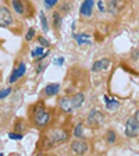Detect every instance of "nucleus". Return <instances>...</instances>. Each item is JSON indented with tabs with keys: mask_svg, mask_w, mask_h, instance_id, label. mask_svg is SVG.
I'll return each mask as SVG.
<instances>
[{
	"mask_svg": "<svg viewBox=\"0 0 139 156\" xmlns=\"http://www.w3.org/2000/svg\"><path fill=\"white\" fill-rule=\"evenodd\" d=\"M32 119L38 128H43V127H46L49 124V121H50V114L46 112L43 103H39L35 106L33 113H32Z\"/></svg>",
	"mask_w": 139,
	"mask_h": 156,
	"instance_id": "f257e3e1",
	"label": "nucleus"
},
{
	"mask_svg": "<svg viewBox=\"0 0 139 156\" xmlns=\"http://www.w3.org/2000/svg\"><path fill=\"white\" fill-rule=\"evenodd\" d=\"M67 140H68V134L65 133L64 130H53V131H50V134L47 135L45 144H47L46 148H49V146L52 148L56 144L64 142V141H67Z\"/></svg>",
	"mask_w": 139,
	"mask_h": 156,
	"instance_id": "f03ea898",
	"label": "nucleus"
},
{
	"mask_svg": "<svg viewBox=\"0 0 139 156\" xmlns=\"http://www.w3.org/2000/svg\"><path fill=\"white\" fill-rule=\"evenodd\" d=\"M103 121H104L103 113L100 110H97V109H92L86 117V124L91 127H99L103 124Z\"/></svg>",
	"mask_w": 139,
	"mask_h": 156,
	"instance_id": "7ed1b4c3",
	"label": "nucleus"
},
{
	"mask_svg": "<svg viewBox=\"0 0 139 156\" xmlns=\"http://www.w3.org/2000/svg\"><path fill=\"white\" fill-rule=\"evenodd\" d=\"M125 135L132 138V136L139 135V121L136 120L135 117H130L127 120L125 124Z\"/></svg>",
	"mask_w": 139,
	"mask_h": 156,
	"instance_id": "20e7f679",
	"label": "nucleus"
},
{
	"mask_svg": "<svg viewBox=\"0 0 139 156\" xmlns=\"http://www.w3.org/2000/svg\"><path fill=\"white\" fill-rule=\"evenodd\" d=\"M13 24V16L7 7H0V27H10Z\"/></svg>",
	"mask_w": 139,
	"mask_h": 156,
	"instance_id": "39448f33",
	"label": "nucleus"
},
{
	"mask_svg": "<svg viewBox=\"0 0 139 156\" xmlns=\"http://www.w3.org/2000/svg\"><path fill=\"white\" fill-rule=\"evenodd\" d=\"M58 105L61 107V110H64L65 113H71V112H74L75 109H77L74 101H72V98H63V99H60Z\"/></svg>",
	"mask_w": 139,
	"mask_h": 156,
	"instance_id": "423d86ee",
	"label": "nucleus"
},
{
	"mask_svg": "<svg viewBox=\"0 0 139 156\" xmlns=\"http://www.w3.org/2000/svg\"><path fill=\"white\" fill-rule=\"evenodd\" d=\"M111 66V62L109 58H100V60H97V62L93 63L92 66V71L93 73H99V71H104L107 68Z\"/></svg>",
	"mask_w": 139,
	"mask_h": 156,
	"instance_id": "0eeeda50",
	"label": "nucleus"
},
{
	"mask_svg": "<svg viewBox=\"0 0 139 156\" xmlns=\"http://www.w3.org/2000/svg\"><path fill=\"white\" fill-rule=\"evenodd\" d=\"M93 7H95L93 0H84V3L81 4V16L91 17L92 11H93Z\"/></svg>",
	"mask_w": 139,
	"mask_h": 156,
	"instance_id": "6e6552de",
	"label": "nucleus"
},
{
	"mask_svg": "<svg viewBox=\"0 0 139 156\" xmlns=\"http://www.w3.org/2000/svg\"><path fill=\"white\" fill-rule=\"evenodd\" d=\"M71 149L72 152H75L77 155H84L88 151V144L85 141H74L71 144Z\"/></svg>",
	"mask_w": 139,
	"mask_h": 156,
	"instance_id": "1a4fd4ad",
	"label": "nucleus"
},
{
	"mask_svg": "<svg viewBox=\"0 0 139 156\" xmlns=\"http://www.w3.org/2000/svg\"><path fill=\"white\" fill-rule=\"evenodd\" d=\"M25 70H26V67H25V64L24 63H19L18 64V67L16 68L13 71V74H11V77H10V82L13 84V82H16L18 78H21L24 74H25Z\"/></svg>",
	"mask_w": 139,
	"mask_h": 156,
	"instance_id": "9d476101",
	"label": "nucleus"
},
{
	"mask_svg": "<svg viewBox=\"0 0 139 156\" xmlns=\"http://www.w3.org/2000/svg\"><path fill=\"white\" fill-rule=\"evenodd\" d=\"M103 99H104V103H106L107 110L114 112V110H117V109L120 107V102L117 101V99H111V98H109V96H104Z\"/></svg>",
	"mask_w": 139,
	"mask_h": 156,
	"instance_id": "9b49d317",
	"label": "nucleus"
},
{
	"mask_svg": "<svg viewBox=\"0 0 139 156\" xmlns=\"http://www.w3.org/2000/svg\"><path fill=\"white\" fill-rule=\"evenodd\" d=\"M60 92V84H49L47 87L45 88V94L47 96H54Z\"/></svg>",
	"mask_w": 139,
	"mask_h": 156,
	"instance_id": "f8f14e48",
	"label": "nucleus"
},
{
	"mask_svg": "<svg viewBox=\"0 0 139 156\" xmlns=\"http://www.w3.org/2000/svg\"><path fill=\"white\" fill-rule=\"evenodd\" d=\"M11 4H13V9L16 10V13H18V14L25 13V6L23 4V0H13Z\"/></svg>",
	"mask_w": 139,
	"mask_h": 156,
	"instance_id": "ddd939ff",
	"label": "nucleus"
},
{
	"mask_svg": "<svg viewBox=\"0 0 139 156\" xmlns=\"http://www.w3.org/2000/svg\"><path fill=\"white\" fill-rule=\"evenodd\" d=\"M74 38L78 41V43L79 45H84V43H86V45H91V38H89V35H86V34H81V35H74Z\"/></svg>",
	"mask_w": 139,
	"mask_h": 156,
	"instance_id": "4468645a",
	"label": "nucleus"
},
{
	"mask_svg": "<svg viewBox=\"0 0 139 156\" xmlns=\"http://www.w3.org/2000/svg\"><path fill=\"white\" fill-rule=\"evenodd\" d=\"M72 101H74V103H75V107H77V109H79V107L84 105L85 95H84V94H77V95H74V96H72Z\"/></svg>",
	"mask_w": 139,
	"mask_h": 156,
	"instance_id": "2eb2a0df",
	"label": "nucleus"
},
{
	"mask_svg": "<svg viewBox=\"0 0 139 156\" xmlns=\"http://www.w3.org/2000/svg\"><path fill=\"white\" fill-rule=\"evenodd\" d=\"M39 17H40V23H42L43 31H45V32H47V31H49V25H47V18H46L45 13H43V11H40V13H39Z\"/></svg>",
	"mask_w": 139,
	"mask_h": 156,
	"instance_id": "dca6fc26",
	"label": "nucleus"
},
{
	"mask_svg": "<svg viewBox=\"0 0 139 156\" xmlns=\"http://www.w3.org/2000/svg\"><path fill=\"white\" fill-rule=\"evenodd\" d=\"M74 135L77 138H84V126L81 123L77 124V127H75V130H74Z\"/></svg>",
	"mask_w": 139,
	"mask_h": 156,
	"instance_id": "f3484780",
	"label": "nucleus"
},
{
	"mask_svg": "<svg viewBox=\"0 0 139 156\" xmlns=\"http://www.w3.org/2000/svg\"><path fill=\"white\" fill-rule=\"evenodd\" d=\"M53 20H54V21H53V25H54V28L58 29V28H60V24H61V17H60V14L54 13V14H53Z\"/></svg>",
	"mask_w": 139,
	"mask_h": 156,
	"instance_id": "a211bd4d",
	"label": "nucleus"
},
{
	"mask_svg": "<svg viewBox=\"0 0 139 156\" xmlns=\"http://www.w3.org/2000/svg\"><path fill=\"white\" fill-rule=\"evenodd\" d=\"M106 141L109 144H114V142H116V133H114V131H109V133H107Z\"/></svg>",
	"mask_w": 139,
	"mask_h": 156,
	"instance_id": "6ab92c4d",
	"label": "nucleus"
},
{
	"mask_svg": "<svg viewBox=\"0 0 139 156\" xmlns=\"http://www.w3.org/2000/svg\"><path fill=\"white\" fill-rule=\"evenodd\" d=\"M43 53V49H42V46H38V48L36 49H33L32 52H31V56H32V57H39V56L42 55Z\"/></svg>",
	"mask_w": 139,
	"mask_h": 156,
	"instance_id": "aec40b11",
	"label": "nucleus"
},
{
	"mask_svg": "<svg viewBox=\"0 0 139 156\" xmlns=\"http://www.w3.org/2000/svg\"><path fill=\"white\" fill-rule=\"evenodd\" d=\"M109 7H110L111 14H116V11H117V0H109Z\"/></svg>",
	"mask_w": 139,
	"mask_h": 156,
	"instance_id": "412c9836",
	"label": "nucleus"
},
{
	"mask_svg": "<svg viewBox=\"0 0 139 156\" xmlns=\"http://www.w3.org/2000/svg\"><path fill=\"white\" fill-rule=\"evenodd\" d=\"M33 35H35V29H33V28H29L28 32H26V35H25V41H26V42H29V41L33 38Z\"/></svg>",
	"mask_w": 139,
	"mask_h": 156,
	"instance_id": "4be33fe9",
	"label": "nucleus"
},
{
	"mask_svg": "<svg viewBox=\"0 0 139 156\" xmlns=\"http://www.w3.org/2000/svg\"><path fill=\"white\" fill-rule=\"evenodd\" d=\"M10 92H11V88H4V89H2V91H0V99H4L6 96H9Z\"/></svg>",
	"mask_w": 139,
	"mask_h": 156,
	"instance_id": "5701e85b",
	"label": "nucleus"
},
{
	"mask_svg": "<svg viewBox=\"0 0 139 156\" xmlns=\"http://www.w3.org/2000/svg\"><path fill=\"white\" fill-rule=\"evenodd\" d=\"M38 42L40 43V45H42V46H49V45H50V43H49V41H47V39H45V38H43V36H39Z\"/></svg>",
	"mask_w": 139,
	"mask_h": 156,
	"instance_id": "b1692460",
	"label": "nucleus"
},
{
	"mask_svg": "<svg viewBox=\"0 0 139 156\" xmlns=\"http://www.w3.org/2000/svg\"><path fill=\"white\" fill-rule=\"evenodd\" d=\"M53 63H54L56 66H58V67H60V66H63V63H64V57H57V58H54V60H53Z\"/></svg>",
	"mask_w": 139,
	"mask_h": 156,
	"instance_id": "393cba45",
	"label": "nucleus"
},
{
	"mask_svg": "<svg viewBox=\"0 0 139 156\" xmlns=\"http://www.w3.org/2000/svg\"><path fill=\"white\" fill-rule=\"evenodd\" d=\"M9 136L11 138V140H23V135L21 134H9Z\"/></svg>",
	"mask_w": 139,
	"mask_h": 156,
	"instance_id": "a878e982",
	"label": "nucleus"
},
{
	"mask_svg": "<svg viewBox=\"0 0 139 156\" xmlns=\"http://www.w3.org/2000/svg\"><path fill=\"white\" fill-rule=\"evenodd\" d=\"M58 0H46L45 2V4H46V7H53L56 3H57Z\"/></svg>",
	"mask_w": 139,
	"mask_h": 156,
	"instance_id": "bb28decb",
	"label": "nucleus"
},
{
	"mask_svg": "<svg viewBox=\"0 0 139 156\" xmlns=\"http://www.w3.org/2000/svg\"><path fill=\"white\" fill-rule=\"evenodd\" d=\"M46 67V64L45 63H42V64H38V67H36V73H40L43 70V68Z\"/></svg>",
	"mask_w": 139,
	"mask_h": 156,
	"instance_id": "cd10ccee",
	"label": "nucleus"
},
{
	"mask_svg": "<svg viewBox=\"0 0 139 156\" xmlns=\"http://www.w3.org/2000/svg\"><path fill=\"white\" fill-rule=\"evenodd\" d=\"M97 6H99V10H100V11H106V10H104V6H103V2H102V0H99Z\"/></svg>",
	"mask_w": 139,
	"mask_h": 156,
	"instance_id": "c85d7f7f",
	"label": "nucleus"
},
{
	"mask_svg": "<svg viewBox=\"0 0 139 156\" xmlns=\"http://www.w3.org/2000/svg\"><path fill=\"white\" fill-rule=\"evenodd\" d=\"M134 117H135L136 120H138V121H139V110H138V112H136V113H135V116H134Z\"/></svg>",
	"mask_w": 139,
	"mask_h": 156,
	"instance_id": "c756f323",
	"label": "nucleus"
}]
</instances>
